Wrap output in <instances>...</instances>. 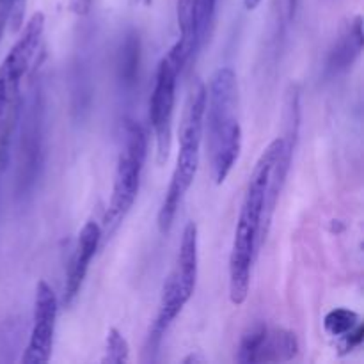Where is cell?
<instances>
[{
	"label": "cell",
	"mask_w": 364,
	"mask_h": 364,
	"mask_svg": "<svg viewBox=\"0 0 364 364\" xmlns=\"http://www.w3.org/2000/svg\"><path fill=\"white\" fill-rule=\"evenodd\" d=\"M284 146V139L277 137L267 146L252 169L242 201L240 217L235 230L233 247L230 256V299L235 306L244 304L251 287V269L256 249L265 240L263 235V206L269 183V174L277 155Z\"/></svg>",
	"instance_id": "obj_1"
},
{
	"label": "cell",
	"mask_w": 364,
	"mask_h": 364,
	"mask_svg": "<svg viewBox=\"0 0 364 364\" xmlns=\"http://www.w3.org/2000/svg\"><path fill=\"white\" fill-rule=\"evenodd\" d=\"M237 75L231 68L215 70L205 87V127L215 185H223L242 149V128L237 116Z\"/></svg>",
	"instance_id": "obj_2"
},
{
	"label": "cell",
	"mask_w": 364,
	"mask_h": 364,
	"mask_svg": "<svg viewBox=\"0 0 364 364\" xmlns=\"http://www.w3.org/2000/svg\"><path fill=\"white\" fill-rule=\"evenodd\" d=\"M45 32V14L34 13L0 64V169L9 162L11 141L21 110V80L31 68Z\"/></svg>",
	"instance_id": "obj_3"
},
{
	"label": "cell",
	"mask_w": 364,
	"mask_h": 364,
	"mask_svg": "<svg viewBox=\"0 0 364 364\" xmlns=\"http://www.w3.org/2000/svg\"><path fill=\"white\" fill-rule=\"evenodd\" d=\"M203 134H205V84L196 82L188 95L187 109L180 127V151H178L176 167L156 217L159 231L162 235L171 231L178 208L191 185L194 183L199 167V155H201Z\"/></svg>",
	"instance_id": "obj_4"
},
{
	"label": "cell",
	"mask_w": 364,
	"mask_h": 364,
	"mask_svg": "<svg viewBox=\"0 0 364 364\" xmlns=\"http://www.w3.org/2000/svg\"><path fill=\"white\" fill-rule=\"evenodd\" d=\"M123 148L117 156L116 174H114L112 196H110L109 210L105 213L107 235H112L117 230L127 213L134 206L135 198L141 187L142 169L146 162V149L148 141L141 124L128 121L123 132Z\"/></svg>",
	"instance_id": "obj_5"
},
{
	"label": "cell",
	"mask_w": 364,
	"mask_h": 364,
	"mask_svg": "<svg viewBox=\"0 0 364 364\" xmlns=\"http://www.w3.org/2000/svg\"><path fill=\"white\" fill-rule=\"evenodd\" d=\"M180 71V66L169 55L164 57L156 68L155 84H153L151 98H149V121H151L153 132H155L156 153H159L160 164L166 162L169 156L176 82Z\"/></svg>",
	"instance_id": "obj_6"
},
{
	"label": "cell",
	"mask_w": 364,
	"mask_h": 364,
	"mask_svg": "<svg viewBox=\"0 0 364 364\" xmlns=\"http://www.w3.org/2000/svg\"><path fill=\"white\" fill-rule=\"evenodd\" d=\"M57 309H59V302H57L55 291L46 281H39L36 287L31 338H28V343L21 355V363L45 364L50 361L53 334H55Z\"/></svg>",
	"instance_id": "obj_7"
},
{
	"label": "cell",
	"mask_w": 364,
	"mask_h": 364,
	"mask_svg": "<svg viewBox=\"0 0 364 364\" xmlns=\"http://www.w3.org/2000/svg\"><path fill=\"white\" fill-rule=\"evenodd\" d=\"M102 237V228L96 220H87L80 230V233H78L77 247H75L73 258L70 262L66 284H64V302H66V306H70L78 295V291H80L85 274L89 270V263H91L96 251H98Z\"/></svg>",
	"instance_id": "obj_8"
},
{
	"label": "cell",
	"mask_w": 364,
	"mask_h": 364,
	"mask_svg": "<svg viewBox=\"0 0 364 364\" xmlns=\"http://www.w3.org/2000/svg\"><path fill=\"white\" fill-rule=\"evenodd\" d=\"M188 299L185 297L183 291L180 290V284H178L176 277L171 274V276L166 279V283H164L159 313H156L155 322H153L151 327H149V334L148 338H146V345H144L146 361H155L156 352H159L160 343H162L167 329H169L171 323L174 322V318L180 315L181 309L185 308Z\"/></svg>",
	"instance_id": "obj_9"
},
{
	"label": "cell",
	"mask_w": 364,
	"mask_h": 364,
	"mask_svg": "<svg viewBox=\"0 0 364 364\" xmlns=\"http://www.w3.org/2000/svg\"><path fill=\"white\" fill-rule=\"evenodd\" d=\"M178 28H180V39L176 45L169 50L167 55L181 68L188 63L192 55L201 48L199 41V13L198 0H178L176 4Z\"/></svg>",
	"instance_id": "obj_10"
},
{
	"label": "cell",
	"mask_w": 364,
	"mask_h": 364,
	"mask_svg": "<svg viewBox=\"0 0 364 364\" xmlns=\"http://www.w3.org/2000/svg\"><path fill=\"white\" fill-rule=\"evenodd\" d=\"M39 92H34L28 102V109L25 112V123L21 128V166H20V183L27 181V174H34L38 167V155L41 149V98Z\"/></svg>",
	"instance_id": "obj_11"
},
{
	"label": "cell",
	"mask_w": 364,
	"mask_h": 364,
	"mask_svg": "<svg viewBox=\"0 0 364 364\" xmlns=\"http://www.w3.org/2000/svg\"><path fill=\"white\" fill-rule=\"evenodd\" d=\"M363 18L355 16L343 32L340 34L338 41L334 43L333 50L329 52L326 64V73L329 77H338L354 66L358 57L363 52Z\"/></svg>",
	"instance_id": "obj_12"
},
{
	"label": "cell",
	"mask_w": 364,
	"mask_h": 364,
	"mask_svg": "<svg viewBox=\"0 0 364 364\" xmlns=\"http://www.w3.org/2000/svg\"><path fill=\"white\" fill-rule=\"evenodd\" d=\"M173 276L176 277L180 290L191 301L198 281V228L194 223H188L181 237L180 252H178V265Z\"/></svg>",
	"instance_id": "obj_13"
},
{
	"label": "cell",
	"mask_w": 364,
	"mask_h": 364,
	"mask_svg": "<svg viewBox=\"0 0 364 364\" xmlns=\"http://www.w3.org/2000/svg\"><path fill=\"white\" fill-rule=\"evenodd\" d=\"M299 354L297 336L284 329H267L256 363L290 361Z\"/></svg>",
	"instance_id": "obj_14"
},
{
	"label": "cell",
	"mask_w": 364,
	"mask_h": 364,
	"mask_svg": "<svg viewBox=\"0 0 364 364\" xmlns=\"http://www.w3.org/2000/svg\"><path fill=\"white\" fill-rule=\"evenodd\" d=\"M139 52H141V45H139V36L135 32H130L123 43V48L119 53V75L121 80L127 85H134L135 78H137L139 70Z\"/></svg>",
	"instance_id": "obj_15"
},
{
	"label": "cell",
	"mask_w": 364,
	"mask_h": 364,
	"mask_svg": "<svg viewBox=\"0 0 364 364\" xmlns=\"http://www.w3.org/2000/svg\"><path fill=\"white\" fill-rule=\"evenodd\" d=\"M269 327L263 322L255 323L252 327H249L247 331L242 336L240 345H238V354L237 361L242 364H255L256 358H258L259 347H262L263 340H265V334Z\"/></svg>",
	"instance_id": "obj_16"
},
{
	"label": "cell",
	"mask_w": 364,
	"mask_h": 364,
	"mask_svg": "<svg viewBox=\"0 0 364 364\" xmlns=\"http://www.w3.org/2000/svg\"><path fill=\"white\" fill-rule=\"evenodd\" d=\"M359 323V315L352 309L347 308H336L329 311L323 320V327L327 333L334 338H343L345 334L350 333L355 326Z\"/></svg>",
	"instance_id": "obj_17"
},
{
	"label": "cell",
	"mask_w": 364,
	"mask_h": 364,
	"mask_svg": "<svg viewBox=\"0 0 364 364\" xmlns=\"http://www.w3.org/2000/svg\"><path fill=\"white\" fill-rule=\"evenodd\" d=\"M27 0H0V36L6 28L18 32L23 27V14Z\"/></svg>",
	"instance_id": "obj_18"
},
{
	"label": "cell",
	"mask_w": 364,
	"mask_h": 364,
	"mask_svg": "<svg viewBox=\"0 0 364 364\" xmlns=\"http://www.w3.org/2000/svg\"><path fill=\"white\" fill-rule=\"evenodd\" d=\"M128 359H130V347H128V341L121 336L119 331L112 327V329H109V333H107V348L103 363L123 364L128 363Z\"/></svg>",
	"instance_id": "obj_19"
},
{
	"label": "cell",
	"mask_w": 364,
	"mask_h": 364,
	"mask_svg": "<svg viewBox=\"0 0 364 364\" xmlns=\"http://www.w3.org/2000/svg\"><path fill=\"white\" fill-rule=\"evenodd\" d=\"M217 11V0H198V13H199V41H206L210 34V28L213 25V18H215Z\"/></svg>",
	"instance_id": "obj_20"
},
{
	"label": "cell",
	"mask_w": 364,
	"mask_h": 364,
	"mask_svg": "<svg viewBox=\"0 0 364 364\" xmlns=\"http://www.w3.org/2000/svg\"><path fill=\"white\" fill-rule=\"evenodd\" d=\"M92 0H70V9L78 16H85L91 11Z\"/></svg>",
	"instance_id": "obj_21"
},
{
	"label": "cell",
	"mask_w": 364,
	"mask_h": 364,
	"mask_svg": "<svg viewBox=\"0 0 364 364\" xmlns=\"http://www.w3.org/2000/svg\"><path fill=\"white\" fill-rule=\"evenodd\" d=\"M183 363H185V364H191V363H206V359L203 358V355H199V354H191V355H188V358L183 359Z\"/></svg>",
	"instance_id": "obj_22"
},
{
	"label": "cell",
	"mask_w": 364,
	"mask_h": 364,
	"mask_svg": "<svg viewBox=\"0 0 364 364\" xmlns=\"http://www.w3.org/2000/svg\"><path fill=\"white\" fill-rule=\"evenodd\" d=\"M262 4V0H244V6L247 11H255Z\"/></svg>",
	"instance_id": "obj_23"
}]
</instances>
